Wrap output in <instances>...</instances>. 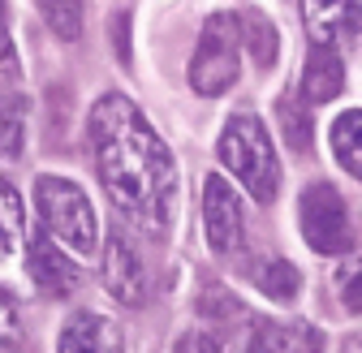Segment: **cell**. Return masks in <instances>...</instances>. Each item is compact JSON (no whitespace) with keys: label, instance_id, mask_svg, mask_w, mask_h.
<instances>
[{"label":"cell","instance_id":"16","mask_svg":"<svg viewBox=\"0 0 362 353\" xmlns=\"http://www.w3.org/2000/svg\"><path fill=\"white\" fill-rule=\"evenodd\" d=\"M26 143V100L18 91L0 95V164H13Z\"/></svg>","mask_w":362,"mask_h":353},{"label":"cell","instance_id":"5","mask_svg":"<svg viewBox=\"0 0 362 353\" xmlns=\"http://www.w3.org/2000/svg\"><path fill=\"white\" fill-rule=\"evenodd\" d=\"M298 229L306 237V246L315 254H349L354 250V225H349V211L345 198L328 186V181H315L302 190L298 198Z\"/></svg>","mask_w":362,"mask_h":353},{"label":"cell","instance_id":"13","mask_svg":"<svg viewBox=\"0 0 362 353\" xmlns=\"http://www.w3.org/2000/svg\"><path fill=\"white\" fill-rule=\"evenodd\" d=\"M26 246V211L9 181H0V272L18 263V250Z\"/></svg>","mask_w":362,"mask_h":353},{"label":"cell","instance_id":"6","mask_svg":"<svg viewBox=\"0 0 362 353\" xmlns=\"http://www.w3.org/2000/svg\"><path fill=\"white\" fill-rule=\"evenodd\" d=\"M203 233H207V246L211 254L229 258L242 250V237H246V211H242V198L238 190L224 181V176H203Z\"/></svg>","mask_w":362,"mask_h":353},{"label":"cell","instance_id":"17","mask_svg":"<svg viewBox=\"0 0 362 353\" xmlns=\"http://www.w3.org/2000/svg\"><path fill=\"white\" fill-rule=\"evenodd\" d=\"M242 39H246V48L255 52V65L267 69V65H276V52H281V35L276 26H272L263 13H242Z\"/></svg>","mask_w":362,"mask_h":353},{"label":"cell","instance_id":"21","mask_svg":"<svg viewBox=\"0 0 362 353\" xmlns=\"http://www.w3.org/2000/svg\"><path fill=\"white\" fill-rule=\"evenodd\" d=\"M281 125H285V138H289V147H298V151H306V143H310V116L293 104V100H281Z\"/></svg>","mask_w":362,"mask_h":353},{"label":"cell","instance_id":"24","mask_svg":"<svg viewBox=\"0 0 362 353\" xmlns=\"http://www.w3.org/2000/svg\"><path fill=\"white\" fill-rule=\"evenodd\" d=\"M341 353H362V336H349V340L341 345Z\"/></svg>","mask_w":362,"mask_h":353},{"label":"cell","instance_id":"18","mask_svg":"<svg viewBox=\"0 0 362 353\" xmlns=\"http://www.w3.org/2000/svg\"><path fill=\"white\" fill-rule=\"evenodd\" d=\"M43 22L52 26L57 39H78L82 35V0H35Z\"/></svg>","mask_w":362,"mask_h":353},{"label":"cell","instance_id":"20","mask_svg":"<svg viewBox=\"0 0 362 353\" xmlns=\"http://www.w3.org/2000/svg\"><path fill=\"white\" fill-rule=\"evenodd\" d=\"M22 349V319H18V301L0 289V353H18Z\"/></svg>","mask_w":362,"mask_h":353},{"label":"cell","instance_id":"23","mask_svg":"<svg viewBox=\"0 0 362 353\" xmlns=\"http://www.w3.org/2000/svg\"><path fill=\"white\" fill-rule=\"evenodd\" d=\"M177 353H229L224 349V340L216 336V332H190V336H181V345H177Z\"/></svg>","mask_w":362,"mask_h":353},{"label":"cell","instance_id":"4","mask_svg":"<svg viewBox=\"0 0 362 353\" xmlns=\"http://www.w3.org/2000/svg\"><path fill=\"white\" fill-rule=\"evenodd\" d=\"M242 13H211L199 30L194 56H190V86L199 95L216 100L238 82V65H242Z\"/></svg>","mask_w":362,"mask_h":353},{"label":"cell","instance_id":"3","mask_svg":"<svg viewBox=\"0 0 362 353\" xmlns=\"http://www.w3.org/2000/svg\"><path fill=\"white\" fill-rule=\"evenodd\" d=\"M35 207L43 215V229H48L65 250H74L78 258H95L100 254L95 207H90V198L82 194L78 181L43 172L39 181H35Z\"/></svg>","mask_w":362,"mask_h":353},{"label":"cell","instance_id":"19","mask_svg":"<svg viewBox=\"0 0 362 353\" xmlns=\"http://www.w3.org/2000/svg\"><path fill=\"white\" fill-rule=\"evenodd\" d=\"M337 293L349 311H362V254H345L337 268Z\"/></svg>","mask_w":362,"mask_h":353},{"label":"cell","instance_id":"12","mask_svg":"<svg viewBox=\"0 0 362 353\" xmlns=\"http://www.w3.org/2000/svg\"><path fill=\"white\" fill-rule=\"evenodd\" d=\"M250 353H324V332L306 323H259Z\"/></svg>","mask_w":362,"mask_h":353},{"label":"cell","instance_id":"11","mask_svg":"<svg viewBox=\"0 0 362 353\" xmlns=\"http://www.w3.org/2000/svg\"><path fill=\"white\" fill-rule=\"evenodd\" d=\"M345 86V65L341 56L328 48V43H315L306 52V65H302V100L306 104H328L341 95Z\"/></svg>","mask_w":362,"mask_h":353},{"label":"cell","instance_id":"9","mask_svg":"<svg viewBox=\"0 0 362 353\" xmlns=\"http://www.w3.org/2000/svg\"><path fill=\"white\" fill-rule=\"evenodd\" d=\"M57 353H125L121 328L95 311H78L57 336Z\"/></svg>","mask_w":362,"mask_h":353},{"label":"cell","instance_id":"1","mask_svg":"<svg viewBox=\"0 0 362 353\" xmlns=\"http://www.w3.org/2000/svg\"><path fill=\"white\" fill-rule=\"evenodd\" d=\"M86 134L95 172L125 220L151 237L168 233L177 215V164L143 108L125 95H104L90 108Z\"/></svg>","mask_w":362,"mask_h":353},{"label":"cell","instance_id":"7","mask_svg":"<svg viewBox=\"0 0 362 353\" xmlns=\"http://www.w3.org/2000/svg\"><path fill=\"white\" fill-rule=\"evenodd\" d=\"M104 285L121 306H143L147 301V285H151L147 280V263L129 246V237L121 229H112L108 246H104Z\"/></svg>","mask_w":362,"mask_h":353},{"label":"cell","instance_id":"10","mask_svg":"<svg viewBox=\"0 0 362 353\" xmlns=\"http://www.w3.org/2000/svg\"><path fill=\"white\" fill-rule=\"evenodd\" d=\"M302 22L315 43H341L358 26V0H302Z\"/></svg>","mask_w":362,"mask_h":353},{"label":"cell","instance_id":"2","mask_svg":"<svg viewBox=\"0 0 362 353\" xmlns=\"http://www.w3.org/2000/svg\"><path fill=\"white\" fill-rule=\"evenodd\" d=\"M220 164L229 168L238 181L246 186V194L255 203H272L281 190V160L272 147V134L263 129V121L255 112H233L220 129Z\"/></svg>","mask_w":362,"mask_h":353},{"label":"cell","instance_id":"22","mask_svg":"<svg viewBox=\"0 0 362 353\" xmlns=\"http://www.w3.org/2000/svg\"><path fill=\"white\" fill-rule=\"evenodd\" d=\"M13 78H18V52H13V39H9L5 0H0V82H13Z\"/></svg>","mask_w":362,"mask_h":353},{"label":"cell","instance_id":"15","mask_svg":"<svg viewBox=\"0 0 362 353\" xmlns=\"http://www.w3.org/2000/svg\"><path fill=\"white\" fill-rule=\"evenodd\" d=\"M250 280L272 301H293L298 297V285H302L298 268H293V263H285V258H259L255 268H250Z\"/></svg>","mask_w":362,"mask_h":353},{"label":"cell","instance_id":"14","mask_svg":"<svg viewBox=\"0 0 362 353\" xmlns=\"http://www.w3.org/2000/svg\"><path fill=\"white\" fill-rule=\"evenodd\" d=\"M328 138H332L337 164H341L349 176H358V181H362V108L341 112V116L332 121V129H328Z\"/></svg>","mask_w":362,"mask_h":353},{"label":"cell","instance_id":"8","mask_svg":"<svg viewBox=\"0 0 362 353\" xmlns=\"http://www.w3.org/2000/svg\"><path fill=\"white\" fill-rule=\"evenodd\" d=\"M30 280L48 293V297H65V293H74L78 289V280H82V272H78V263L74 258H65V250H61V241L43 229V233H35L30 237Z\"/></svg>","mask_w":362,"mask_h":353}]
</instances>
